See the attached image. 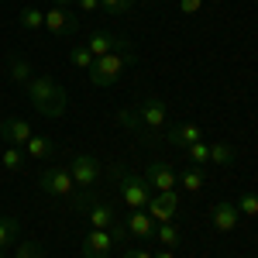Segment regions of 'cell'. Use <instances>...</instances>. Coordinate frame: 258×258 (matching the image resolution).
<instances>
[{
    "mask_svg": "<svg viewBox=\"0 0 258 258\" xmlns=\"http://www.w3.org/2000/svg\"><path fill=\"white\" fill-rule=\"evenodd\" d=\"M131 66H135V48H131V41H127V38H120V45L114 48V52H107V55L93 59L90 83H93V86H114Z\"/></svg>",
    "mask_w": 258,
    "mask_h": 258,
    "instance_id": "7a4b0ae2",
    "label": "cell"
},
{
    "mask_svg": "<svg viewBox=\"0 0 258 258\" xmlns=\"http://www.w3.org/2000/svg\"><path fill=\"white\" fill-rule=\"evenodd\" d=\"M69 200H73V207H76L80 214H86V224H90V227H97V231H110V238L117 241V244L127 241V227L120 224L117 210H114L110 203H103V200H90L86 193H83V197H69Z\"/></svg>",
    "mask_w": 258,
    "mask_h": 258,
    "instance_id": "6da1fadb",
    "label": "cell"
},
{
    "mask_svg": "<svg viewBox=\"0 0 258 258\" xmlns=\"http://www.w3.org/2000/svg\"><path fill=\"white\" fill-rule=\"evenodd\" d=\"M110 182L117 186V193H120V200H124L127 210H145L148 200H152V193H155L145 176H135V172H127V169H120V165L110 169Z\"/></svg>",
    "mask_w": 258,
    "mask_h": 258,
    "instance_id": "277c9868",
    "label": "cell"
},
{
    "mask_svg": "<svg viewBox=\"0 0 258 258\" xmlns=\"http://www.w3.org/2000/svg\"><path fill=\"white\" fill-rule=\"evenodd\" d=\"M124 258H155V251H148V248H127Z\"/></svg>",
    "mask_w": 258,
    "mask_h": 258,
    "instance_id": "1f68e13d",
    "label": "cell"
},
{
    "mask_svg": "<svg viewBox=\"0 0 258 258\" xmlns=\"http://www.w3.org/2000/svg\"><path fill=\"white\" fill-rule=\"evenodd\" d=\"M210 162L214 165H231L234 162V148L224 145V141H210Z\"/></svg>",
    "mask_w": 258,
    "mask_h": 258,
    "instance_id": "484cf974",
    "label": "cell"
},
{
    "mask_svg": "<svg viewBox=\"0 0 258 258\" xmlns=\"http://www.w3.org/2000/svg\"><path fill=\"white\" fill-rule=\"evenodd\" d=\"M7 73H11V80L18 83V86H24V90H28V83L35 80V69H31V62L21 59V55H14V59H11V69H7Z\"/></svg>",
    "mask_w": 258,
    "mask_h": 258,
    "instance_id": "d6986e66",
    "label": "cell"
},
{
    "mask_svg": "<svg viewBox=\"0 0 258 258\" xmlns=\"http://www.w3.org/2000/svg\"><path fill=\"white\" fill-rule=\"evenodd\" d=\"M45 31L48 35H55V38H66V35H76L80 31V14H73V11H66V7H48L45 11Z\"/></svg>",
    "mask_w": 258,
    "mask_h": 258,
    "instance_id": "52a82bcc",
    "label": "cell"
},
{
    "mask_svg": "<svg viewBox=\"0 0 258 258\" xmlns=\"http://www.w3.org/2000/svg\"><path fill=\"white\" fill-rule=\"evenodd\" d=\"M14 258H41V244L38 241H21Z\"/></svg>",
    "mask_w": 258,
    "mask_h": 258,
    "instance_id": "f1b7e54d",
    "label": "cell"
},
{
    "mask_svg": "<svg viewBox=\"0 0 258 258\" xmlns=\"http://www.w3.org/2000/svg\"><path fill=\"white\" fill-rule=\"evenodd\" d=\"M38 189L45 193V197H59V200L76 197V182H73V176H69L66 165H48V169H41Z\"/></svg>",
    "mask_w": 258,
    "mask_h": 258,
    "instance_id": "5b68a950",
    "label": "cell"
},
{
    "mask_svg": "<svg viewBox=\"0 0 258 258\" xmlns=\"http://www.w3.org/2000/svg\"><path fill=\"white\" fill-rule=\"evenodd\" d=\"M24 162H28V155H24V148H18V145H7V148L0 152V165H4L7 172H21Z\"/></svg>",
    "mask_w": 258,
    "mask_h": 258,
    "instance_id": "ffe728a7",
    "label": "cell"
},
{
    "mask_svg": "<svg viewBox=\"0 0 258 258\" xmlns=\"http://www.w3.org/2000/svg\"><path fill=\"white\" fill-rule=\"evenodd\" d=\"M200 7H203V0H179V11L182 14H197Z\"/></svg>",
    "mask_w": 258,
    "mask_h": 258,
    "instance_id": "4dcf8cb0",
    "label": "cell"
},
{
    "mask_svg": "<svg viewBox=\"0 0 258 258\" xmlns=\"http://www.w3.org/2000/svg\"><path fill=\"white\" fill-rule=\"evenodd\" d=\"M165 138L172 141L176 148H189L193 141L203 138V131H200L197 124H172V127H165Z\"/></svg>",
    "mask_w": 258,
    "mask_h": 258,
    "instance_id": "2e32d148",
    "label": "cell"
},
{
    "mask_svg": "<svg viewBox=\"0 0 258 258\" xmlns=\"http://www.w3.org/2000/svg\"><path fill=\"white\" fill-rule=\"evenodd\" d=\"M120 45V35H114V31H107V28H97L90 38H86V48H90V55L93 59H100V55H107V52H114Z\"/></svg>",
    "mask_w": 258,
    "mask_h": 258,
    "instance_id": "9a60e30c",
    "label": "cell"
},
{
    "mask_svg": "<svg viewBox=\"0 0 258 258\" xmlns=\"http://www.w3.org/2000/svg\"><path fill=\"white\" fill-rule=\"evenodd\" d=\"M176 176H179V186H182V189H189V193H200V189H203V172H200V165H186Z\"/></svg>",
    "mask_w": 258,
    "mask_h": 258,
    "instance_id": "7402d4cb",
    "label": "cell"
},
{
    "mask_svg": "<svg viewBox=\"0 0 258 258\" xmlns=\"http://www.w3.org/2000/svg\"><path fill=\"white\" fill-rule=\"evenodd\" d=\"M114 248H117V241L110 238V231L90 227V231L83 234V258H110Z\"/></svg>",
    "mask_w": 258,
    "mask_h": 258,
    "instance_id": "30bf717a",
    "label": "cell"
},
{
    "mask_svg": "<svg viewBox=\"0 0 258 258\" xmlns=\"http://www.w3.org/2000/svg\"><path fill=\"white\" fill-rule=\"evenodd\" d=\"M131 7H135V0H100V11L103 14H114V18L131 14Z\"/></svg>",
    "mask_w": 258,
    "mask_h": 258,
    "instance_id": "4316f807",
    "label": "cell"
},
{
    "mask_svg": "<svg viewBox=\"0 0 258 258\" xmlns=\"http://www.w3.org/2000/svg\"><path fill=\"white\" fill-rule=\"evenodd\" d=\"M0 138L7 141V145L24 148L28 138H31V127H28V120H21V117H4L0 120Z\"/></svg>",
    "mask_w": 258,
    "mask_h": 258,
    "instance_id": "4fadbf2b",
    "label": "cell"
},
{
    "mask_svg": "<svg viewBox=\"0 0 258 258\" xmlns=\"http://www.w3.org/2000/svg\"><path fill=\"white\" fill-rule=\"evenodd\" d=\"M28 97H31V103H35V110H38L41 117H48V120L62 117V114H66V103H69L66 86L55 83L52 76H35V80L28 83Z\"/></svg>",
    "mask_w": 258,
    "mask_h": 258,
    "instance_id": "3957f363",
    "label": "cell"
},
{
    "mask_svg": "<svg viewBox=\"0 0 258 258\" xmlns=\"http://www.w3.org/2000/svg\"><path fill=\"white\" fill-rule=\"evenodd\" d=\"M152 241H159L162 248H176L179 241H182V231H179L176 220H169V224H155V238H152Z\"/></svg>",
    "mask_w": 258,
    "mask_h": 258,
    "instance_id": "ac0fdd59",
    "label": "cell"
},
{
    "mask_svg": "<svg viewBox=\"0 0 258 258\" xmlns=\"http://www.w3.org/2000/svg\"><path fill=\"white\" fill-rule=\"evenodd\" d=\"M186 159H189V165H207L210 162V141H193L189 148H186Z\"/></svg>",
    "mask_w": 258,
    "mask_h": 258,
    "instance_id": "cb8c5ba5",
    "label": "cell"
},
{
    "mask_svg": "<svg viewBox=\"0 0 258 258\" xmlns=\"http://www.w3.org/2000/svg\"><path fill=\"white\" fill-rule=\"evenodd\" d=\"M176 210H179V193H176V189L152 193L148 207H145V214L155 220V224H169V220H176Z\"/></svg>",
    "mask_w": 258,
    "mask_h": 258,
    "instance_id": "9c48e42d",
    "label": "cell"
},
{
    "mask_svg": "<svg viewBox=\"0 0 258 258\" xmlns=\"http://www.w3.org/2000/svg\"><path fill=\"white\" fill-rule=\"evenodd\" d=\"M18 234H21V220L0 214V251H4L11 241H18Z\"/></svg>",
    "mask_w": 258,
    "mask_h": 258,
    "instance_id": "44dd1931",
    "label": "cell"
},
{
    "mask_svg": "<svg viewBox=\"0 0 258 258\" xmlns=\"http://www.w3.org/2000/svg\"><path fill=\"white\" fill-rule=\"evenodd\" d=\"M155 258H176V255H172V248H162V251H155Z\"/></svg>",
    "mask_w": 258,
    "mask_h": 258,
    "instance_id": "d6a6232c",
    "label": "cell"
},
{
    "mask_svg": "<svg viewBox=\"0 0 258 258\" xmlns=\"http://www.w3.org/2000/svg\"><path fill=\"white\" fill-rule=\"evenodd\" d=\"M69 62L76 66V69H93V55H90V48L86 45H76V48H69Z\"/></svg>",
    "mask_w": 258,
    "mask_h": 258,
    "instance_id": "83f0119b",
    "label": "cell"
},
{
    "mask_svg": "<svg viewBox=\"0 0 258 258\" xmlns=\"http://www.w3.org/2000/svg\"><path fill=\"white\" fill-rule=\"evenodd\" d=\"M55 4H59V7H62V4H73V0H55Z\"/></svg>",
    "mask_w": 258,
    "mask_h": 258,
    "instance_id": "836d02e7",
    "label": "cell"
},
{
    "mask_svg": "<svg viewBox=\"0 0 258 258\" xmlns=\"http://www.w3.org/2000/svg\"><path fill=\"white\" fill-rule=\"evenodd\" d=\"M210 4H220V0H210Z\"/></svg>",
    "mask_w": 258,
    "mask_h": 258,
    "instance_id": "e575fe53",
    "label": "cell"
},
{
    "mask_svg": "<svg viewBox=\"0 0 258 258\" xmlns=\"http://www.w3.org/2000/svg\"><path fill=\"white\" fill-rule=\"evenodd\" d=\"M18 21H21L24 31H38V28H45V11H38V7H24Z\"/></svg>",
    "mask_w": 258,
    "mask_h": 258,
    "instance_id": "603a6c76",
    "label": "cell"
},
{
    "mask_svg": "<svg viewBox=\"0 0 258 258\" xmlns=\"http://www.w3.org/2000/svg\"><path fill=\"white\" fill-rule=\"evenodd\" d=\"M73 4H76L80 14H97L100 11V0H73Z\"/></svg>",
    "mask_w": 258,
    "mask_h": 258,
    "instance_id": "f546056e",
    "label": "cell"
},
{
    "mask_svg": "<svg viewBox=\"0 0 258 258\" xmlns=\"http://www.w3.org/2000/svg\"><path fill=\"white\" fill-rule=\"evenodd\" d=\"M124 227H127V234H135L138 241H152L155 238V220L148 217L145 210H131L127 220H124Z\"/></svg>",
    "mask_w": 258,
    "mask_h": 258,
    "instance_id": "5bb4252c",
    "label": "cell"
},
{
    "mask_svg": "<svg viewBox=\"0 0 258 258\" xmlns=\"http://www.w3.org/2000/svg\"><path fill=\"white\" fill-rule=\"evenodd\" d=\"M234 207H238L241 217H258V193H251V189H244L238 200H234Z\"/></svg>",
    "mask_w": 258,
    "mask_h": 258,
    "instance_id": "d4e9b609",
    "label": "cell"
},
{
    "mask_svg": "<svg viewBox=\"0 0 258 258\" xmlns=\"http://www.w3.org/2000/svg\"><path fill=\"white\" fill-rule=\"evenodd\" d=\"M138 124L145 131H165L169 127V114H165V100L159 97H148L145 103H138Z\"/></svg>",
    "mask_w": 258,
    "mask_h": 258,
    "instance_id": "ba28073f",
    "label": "cell"
},
{
    "mask_svg": "<svg viewBox=\"0 0 258 258\" xmlns=\"http://www.w3.org/2000/svg\"><path fill=\"white\" fill-rule=\"evenodd\" d=\"M145 179H148V186H152V189H159V193L176 189V186H179V176H176V169H172L169 162H148Z\"/></svg>",
    "mask_w": 258,
    "mask_h": 258,
    "instance_id": "8fae6325",
    "label": "cell"
},
{
    "mask_svg": "<svg viewBox=\"0 0 258 258\" xmlns=\"http://www.w3.org/2000/svg\"><path fill=\"white\" fill-rule=\"evenodd\" d=\"M238 220H241V214H238V207H234L231 200H220V203L210 207V224H214V231H220V234L234 231Z\"/></svg>",
    "mask_w": 258,
    "mask_h": 258,
    "instance_id": "7c38bea8",
    "label": "cell"
},
{
    "mask_svg": "<svg viewBox=\"0 0 258 258\" xmlns=\"http://www.w3.org/2000/svg\"><path fill=\"white\" fill-rule=\"evenodd\" d=\"M52 152H55V145H52V138H45V135H31L28 145H24V155L28 159H52Z\"/></svg>",
    "mask_w": 258,
    "mask_h": 258,
    "instance_id": "e0dca14e",
    "label": "cell"
},
{
    "mask_svg": "<svg viewBox=\"0 0 258 258\" xmlns=\"http://www.w3.org/2000/svg\"><path fill=\"white\" fill-rule=\"evenodd\" d=\"M66 169H69V176L76 182V189H93L100 182V162L93 155H86V152L73 155V159L66 162Z\"/></svg>",
    "mask_w": 258,
    "mask_h": 258,
    "instance_id": "8992f818",
    "label": "cell"
}]
</instances>
